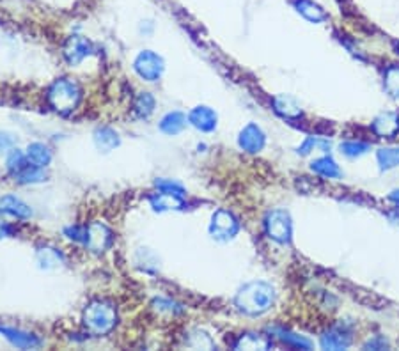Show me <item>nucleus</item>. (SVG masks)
<instances>
[{"label": "nucleus", "instance_id": "nucleus-20", "mask_svg": "<svg viewBox=\"0 0 399 351\" xmlns=\"http://www.w3.org/2000/svg\"><path fill=\"white\" fill-rule=\"evenodd\" d=\"M270 344V339L263 333H243L234 343V350H268Z\"/></svg>", "mask_w": 399, "mask_h": 351}, {"label": "nucleus", "instance_id": "nucleus-10", "mask_svg": "<svg viewBox=\"0 0 399 351\" xmlns=\"http://www.w3.org/2000/svg\"><path fill=\"white\" fill-rule=\"evenodd\" d=\"M217 121H219V117H217V112L213 109L206 105H199L196 109L190 110L189 113V123L194 126L196 130L203 133H210L217 128Z\"/></svg>", "mask_w": 399, "mask_h": 351}, {"label": "nucleus", "instance_id": "nucleus-11", "mask_svg": "<svg viewBox=\"0 0 399 351\" xmlns=\"http://www.w3.org/2000/svg\"><path fill=\"white\" fill-rule=\"evenodd\" d=\"M351 344V330L346 325H335L321 336L325 350H344Z\"/></svg>", "mask_w": 399, "mask_h": 351}, {"label": "nucleus", "instance_id": "nucleus-26", "mask_svg": "<svg viewBox=\"0 0 399 351\" xmlns=\"http://www.w3.org/2000/svg\"><path fill=\"white\" fill-rule=\"evenodd\" d=\"M371 146L367 142H357V140H350V142H344L341 144V153L350 158H357V156L365 155V153L370 151Z\"/></svg>", "mask_w": 399, "mask_h": 351}, {"label": "nucleus", "instance_id": "nucleus-19", "mask_svg": "<svg viewBox=\"0 0 399 351\" xmlns=\"http://www.w3.org/2000/svg\"><path fill=\"white\" fill-rule=\"evenodd\" d=\"M25 155L30 163H34L36 167H41V169H45V167L52 162V151H50L48 146L43 142L30 144L29 148H27Z\"/></svg>", "mask_w": 399, "mask_h": 351}, {"label": "nucleus", "instance_id": "nucleus-36", "mask_svg": "<svg viewBox=\"0 0 399 351\" xmlns=\"http://www.w3.org/2000/svg\"><path fill=\"white\" fill-rule=\"evenodd\" d=\"M398 50H399V45H398Z\"/></svg>", "mask_w": 399, "mask_h": 351}, {"label": "nucleus", "instance_id": "nucleus-15", "mask_svg": "<svg viewBox=\"0 0 399 351\" xmlns=\"http://www.w3.org/2000/svg\"><path fill=\"white\" fill-rule=\"evenodd\" d=\"M373 132L384 139H392L399 132V116L394 112L380 113L373 121Z\"/></svg>", "mask_w": 399, "mask_h": 351}, {"label": "nucleus", "instance_id": "nucleus-21", "mask_svg": "<svg viewBox=\"0 0 399 351\" xmlns=\"http://www.w3.org/2000/svg\"><path fill=\"white\" fill-rule=\"evenodd\" d=\"M295 8L297 11L304 16L305 20H309L313 23H320L327 20V13L320 8L318 4H314L313 0H297L295 2Z\"/></svg>", "mask_w": 399, "mask_h": 351}, {"label": "nucleus", "instance_id": "nucleus-12", "mask_svg": "<svg viewBox=\"0 0 399 351\" xmlns=\"http://www.w3.org/2000/svg\"><path fill=\"white\" fill-rule=\"evenodd\" d=\"M0 333L16 347H22V350H34V347L41 346V339L34 333L23 332L18 329H9V326H0Z\"/></svg>", "mask_w": 399, "mask_h": 351}, {"label": "nucleus", "instance_id": "nucleus-9", "mask_svg": "<svg viewBox=\"0 0 399 351\" xmlns=\"http://www.w3.org/2000/svg\"><path fill=\"white\" fill-rule=\"evenodd\" d=\"M264 144H266V135H264L263 130L257 125H254V123L245 126L240 132V135H238V146H240L243 151L252 153V155L259 153L261 149L264 148Z\"/></svg>", "mask_w": 399, "mask_h": 351}, {"label": "nucleus", "instance_id": "nucleus-5", "mask_svg": "<svg viewBox=\"0 0 399 351\" xmlns=\"http://www.w3.org/2000/svg\"><path fill=\"white\" fill-rule=\"evenodd\" d=\"M264 229H266V234L273 242L290 243L293 226H291V219L288 212L273 209V212L268 213L266 219H264Z\"/></svg>", "mask_w": 399, "mask_h": 351}, {"label": "nucleus", "instance_id": "nucleus-13", "mask_svg": "<svg viewBox=\"0 0 399 351\" xmlns=\"http://www.w3.org/2000/svg\"><path fill=\"white\" fill-rule=\"evenodd\" d=\"M149 204L155 212H170V209L183 208V206H185V200H183V195L158 190V193H153V195L149 197Z\"/></svg>", "mask_w": 399, "mask_h": 351}, {"label": "nucleus", "instance_id": "nucleus-27", "mask_svg": "<svg viewBox=\"0 0 399 351\" xmlns=\"http://www.w3.org/2000/svg\"><path fill=\"white\" fill-rule=\"evenodd\" d=\"M385 89L392 98H399V68L392 66L385 71Z\"/></svg>", "mask_w": 399, "mask_h": 351}, {"label": "nucleus", "instance_id": "nucleus-28", "mask_svg": "<svg viewBox=\"0 0 399 351\" xmlns=\"http://www.w3.org/2000/svg\"><path fill=\"white\" fill-rule=\"evenodd\" d=\"M279 337L284 340L286 344H290V346L293 347H300V350H311L313 347V344H311V340L304 339L302 336H297V333H291L288 332V330H279Z\"/></svg>", "mask_w": 399, "mask_h": 351}, {"label": "nucleus", "instance_id": "nucleus-17", "mask_svg": "<svg viewBox=\"0 0 399 351\" xmlns=\"http://www.w3.org/2000/svg\"><path fill=\"white\" fill-rule=\"evenodd\" d=\"M275 112L279 116L286 117V119H298L302 116V106L293 96L290 95H279L273 98Z\"/></svg>", "mask_w": 399, "mask_h": 351}, {"label": "nucleus", "instance_id": "nucleus-6", "mask_svg": "<svg viewBox=\"0 0 399 351\" xmlns=\"http://www.w3.org/2000/svg\"><path fill=\"white\" fill-rule=\"evenodd\" d=\"M240 230V223H238L236 216L233 213L226 212V209H219L215 212L210 222V234L219 242H229Z\"/></svg>", "mask_w": 399, "mask_h": 351}, {"label": "nucleus", "instance_id": "nucleus-1", "mask_svg": "<svg viewBox=\"0 0 399 351\" xmlns=\"http://www.w3.org/2000/svg\"><path fill=\"white\" fill-rule=\"evenodd\" d=\"M275 303V289L271 284L263 280H254V282L245 284L236 293L234 305L245 316H263L264 312L273 307Z\"/></svg>", "mask_w": 399, "mask_h": 351}, {"label": "nucleus", "instance_id": "nucleus-32", "mask_svg": "<svg viewBox=\"0 0 399 351\" xmlns=\"http://www.w3.org/2000/svg\"><path fill=\"white\" fill-rule=\"evenodd\" d=\"M13 146V137H9L8 133H0V151H6Z\"/></svg>", "mask_w": 399, "mask_h": 351}, {"label": "nucleus", "instance_id": "nucleus-23", "mask_svg": "<svg viewBox=\"0 0 399 351\" xmlns=\"http://www.w3.org/2000/svg\"><path fill=\"white\" fill-rule=\"evenodd\" d=\"M36 259H38V265L45 270L57 268V266L65 263L62 254L57 249H52V247H43V249H39L38 254H36Z\"/></svg>", "mask_w": 399, "mask_h": 351}, {"label": "nucleus", "instance_id": "nucleus-7", "mask_svg": "<svg viewBox=\"0 0 399 351\" xmlns=\"http://www.w3.org/2000/svg\"><path fill=\"white\" fill-rule=\"evenodd\" d=\"M112 242H114V234L105 223L90 222L89 226L86 227V238H83V243H86V247L93 254H103L105 250L110 249Z\"/></svg>", "mask_w": 399, "mask_h": 351}, {"label": "nucleus", "instance_id": "nucleus-16", "mask_svg": "<svg viewBox=\"0 0 399 351\" xmlns=\"http://www.w3.org/2000/svg\"><path fill=\"white\" fill-rule=\"evenodd\" d=\"M187 121H189V117H187L185 113L180 112V110H174V112L165 113V116L162 117L158 128L160 132L165 133V135H177V133L185 130Z\"/></svg>", "mask_w": 399, "mask_h": 351}, {"label": "nucleus", "instance_id": "nucleus-30", "mask_svg": "<svg viewBox=\"0 0 399 351\" xmlns=\"http://www.w3.org/2000/svg\"><path fill=\"white\" fill-rule=\"evenodd\" d=\"M156 188L158 190H163V192H173V193H177V195H185V190H183V186L180 185V183L173 181V179H156Z\"/></svg>", "mask_w": 399, "mask_h": 351}, {"label": "nucleus", "instance_id": "nucleus-3", "mask_svg": "<svg viewBox=\"0 0 399 351\" xmlns=\"http://www.w3.org/2000/svg\"><path fill=\"white\" fill-rule=\"evenodd\" d=\"M46 99L53 112L60 116H68L75 112L82 99V89L79 83L72 78H59L48 87L46 91Z\"/></svg>", "mask_w": 399, "mask_h": 351}, {"label": "nucleus", "instance_id": "nucleus-8", "mask_svg": "<svg viewBox=\"0 0 399 351\" xmlns=\"http://www.w3.org/2000/svg\"><path fill=\"white\" fill-rule=\"evenodd\" d=\"M90 53H93V45H90L89 39L82 38V36L68 38V41L65 43V48H62V55L69 66L80 64Z\"/></svg>", "mask_w": 399, "mask_h": 351}, {"label": "nucleus", "instance_id": "nucleus-14", "mask_svg": "<svg viewBox=\"0 0 399 351\" xmlns=\"http://www.w3.org/2000/svg\"><path fill=\"white\" fill-rule=\"evenodd\" d=\"M0 213H4V215H9V216H15V219H20V220H27V219H30V215H32L29 206H27L22 199H18V197H15V195L0 197Z\"/></svg>", "mask_w": 399, "mask_h": 351}, {"label": "nucleus", "instance_id": "nucleus-2", "mask_svg": "<svg viewBox=\"0 0 399 351\" xmlns=\"http://www.w3.org/2000/svg\"><path fill=\"white\" fill-rule=\"evenodd\" d=\"M82 323L93 336H107L117 325V310L107 300H95L83 309Z\"/></svg>", "mask_w": 399, "mask_h": 351}, {"label": "nucleus", "instance_id": "nucleus-34", "mask_svg": "<svg viewBox=\"0 0 399 351\" xmlns=\"http://www.w3.org/2000/svg\"><path fill=\"white\" fill-rule=\"evenodd\" d=\"M11 234V227L8 226V223L0 222V240L6 238V236H9Z\"/></svg>", "mask_w": 399, "mask_h": 351}, {"label": "nucleus", "instance_id": "nucleus-24", "mask_svg": "<svg viewBox=\"0 0 399 351\" xmlns=\"http://www.w3.org/2000/svg\"><path fill=\"white\" fill-rule=\"evenodd\" d=\"M311 169L314 170L316 174L323 176V178L328 179H334V178H339L341 176V169L339 165L330 158V156H323V158H318L311 163Z\"/></svg>", "mask_w": 399, "mask_h": 351}, {"label": "nucleus", "instance_id": "nucleus-22", "mask_svg": "<svg viewBox=\"0 0 399 351\" xmlns=\"http://www.w3.org/2000/svg\"><path fill=\"white\" fill-rule=\"evenodd\" d=\"M155 96L151 95V92H139L137 98L133 99V113H135V117H139V119H147V117H151V113L155 112Z\"/></svg>", "mask_w": 399, "mask_h": 351}, {"label": "nucleus", "instance_id": "nucleus-4", "mask_svg": "<svg viewBox=\"0 0 399 351\" xmlns=\"http://www.w3.org/2000/svg\"><path fill=\"white\" fill-rule=\"evenodd\" d=\"M133 69L146 82H158L163 75L165 64H163V59L158 53L151 52V50H144V52H140L135 57Z\"/></svg>", "mask_w": 399, "mask_h": 351}, {"label": "nucleus", "instance_id": "nucleus-25", "mask_svg": "<svg viewBox=\"0 0 399 351\" xmlns=\"http://www.w3.org/2000/svg\"><path fill=\"white\" fill-rule=\"evenodd\" d=\"M378 163L381 170H391L399 167V148H384L378 151Z\"/></svg>", "mask_w": 399, "mask_h": 351}, {"label": "nucleus", "instance_id": "nucleus-31", "mask_svg": "<svg viewBox=\"0 0 399 351\" xmlns=\"http://www.w3.org/2000/svg\"><path fill=\"white\" fill-rule=\"evenodd\" d=\"M192 337L196 339V343H190V346L201 347V350H211V347H215L213 340H211L206 333L201 332V330H194Z\"/></svg>", "mask_w": 399, "mask_h": 351}, {"label": "nucleus", "instance_id": "nucleus-29", "mask_svg": "<svg viewBox=\"0 0 399 351\" xmlns=\"http://www.w3.org/2000/svg\"><path fill=\"white\" fill-rule=\"evenodd\" d=\"M316 148L321 149L323 153H328L330 151V144H328L327 140H320L314 139V137H309V139L305 140L300 148H298V153H300V155H309V153L314 151Z\"/></svg>", "mask_w": 399, "mask_h": 351}, {"label": "nucleus", "instance_id": "nucleus-33", "mask_svg": "<svg viewBox=\"0 0 399 351\" xmlns=\"http://www.w3.org/2000/svg\"><path fill=\"white\" fill-rule=\"evenodd\" d=\"M365 347H371V350H384V347H387V343H385L384 339H380V337H377V339L370 340V343L365 344Z\"/></svg>", "mask_w": 399, "mask_h": 351}, {"label": "nucleus", "instance_id": "nucleus-35", "mask_svg": "<svg viewBox=\"0 0 399 351\" xmlns=\"http://www.w3.org/2000/svg\"><path fill=\"white\" fill-rule=\"evenodd\" d=\"M388 199L392 200V202H395V204H399V190H394V192L388 195Z\"/></svg>", "mask_w": 399, "mask_h": 351}, {"label": "nucleus", "instance_id": "nucleus-18", "mask_svg": "<svg viewBox=\"0 0 399 351\" xmlns=\"http://www.w3.org/2000/svg\"><path fill=\"white\" fill-rule=\"evenodd\" d=\"M95 144L96 148L103 153H110L112 149H116L119 146L121 139H119V133L116 130L109 128V126H102V128H96L95 132Z\"/></svg>", "mask_w": 399, "mask_h": 351}]
</instances>
